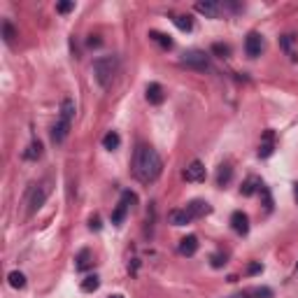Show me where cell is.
Here are the masks:
<instances>
[{
	"label": "cell",
	"mask_w": 298,
	"mask_h": 298,
	"mask_svg": "<svg viewBox=\"0 0 298 298\" xmlns=\"http://www.w3.org/2000/svg\"><path fill=\"white\" fill-rule=\"evenodd\" d=\"M163 170V161L158 156V152L149 145H140L135 149V158H133V175L140 180V182L149 184L154 180H158Z\"/></svg>",
	"instance_id": "1"
},
{
	"label": "cell",
	"mask_w": 298,
	"mask_h": 298,
	"mask_svg": "<svg viewBox=\"0 0 298 298\" xmlns=\"http://www.w3.org/2000/svg\"><path fill=\"white\" fill-rule=\"evenodd\" d=\"M116 70H119V58L116 56H98L93 61V75H96V82L103 89H107L112 84Z\"/></svg>",
	"instance_id": "2"
},
{
	"label": "cell",
	"mask_w": 298,
	"mask_h": 298,
	"mask_svg": "<svg viewBox=\"0 0 298 298\" xmlns=\"http://www.w3.org/2000/svg\"><path fill=\"white\" fill-rule=\"evenodd\" d=\"M182 63L189 68H196V70H210V56L201 49H189L182 56Z\"/></svg>",
	"instance_id": "3"
},
{
	"label": "cell",
	"mask_w": 298,
	"mask_h": 298,
	"mask_svg": "<svg viewBox=\"0 0 298 298\" xmlns=\"http://www.w3.org/2000/svg\"><path fill=\"white\" fill-rule=\"evenodd\" d=\"M138 201V196L133 194V191H124L122 194V201H119V205L114 207V212H112V224H122L124 219H126V214H128V207L133 205V203Z\"/></svg>",
	"instance_id": "4"
},
{
	"label": "cell",
	"mask_w": 298,
	"mask_h": 298,
	"mask_svg": "<svg viewBox=\"0 0 298 298\" xmlns=\"http://www.w3.org/2000/svg\"><path fill=\"white\" fill-rule=\"evenodd\" d=\"M245 51H247L250 58H259L261 51H263V35H259V33H250L247 40H245Z\"/></svg>",
	"instance_id": "5"
},
{
	"label": "cell",
	"mask_w": 298,
	"mask_h": 298,
	"mask_svg": "<svg viewBox=\"0 0 298 298\" xmlns=\"http://www.w3.org/2000/svg\"><path fill=\"white\" fill-rule=\"evenodd\" d=\"M280 47H282V51L289 56V61L298 63V40H296V35H282Z\"/></svg>",
	"instance_id": "6"
},
{
	"label": "cell",
	"mask_w": 298,
	"mask_h": 298,
	"mask_svg": "<svg viewBox=\"0 0 298 298\" xmlns=\"http://www.w3.org/2000/svg\"><path fill=\"white\" fill-rule=\"evenodd\" d=\"M231 228L237 233V235H247V233H250V217H247L245 212H240V210L233 212L231 214Z\"/></svg>",
	"instance_id": "7"
},
{
	"label": "cell",
	"mask_w": 298,
	"mask_h": 298,
	"mask_svg": "<svg viewBox=\"0 0 298 298\" xmlns=\"http://www.w3.org/2000/svg\"><path fill=\"white\" fill-rule=\"evenodd\" d=\"M205 177H207V172H205V165H203L201 161H194V163L184 170V180H187V182H205Z\"/></svg>",
	"instance_id": "8"
},
{
	"label": "cell",
	"mask_w": 298,
	"mask_h": 298,
	"mask_svg": "<svg viewBox=\"0 0 298 298\" xmlns=\"http://www.w3.org/2000/svg\"><path fill=\"white\" fill-rule=\"evenodd\" d=\"M196 10L201 14H205L207 19H217L221 12V3H217V0H201V3H196Z\"/></svg>",
	"instance_id": "9"
},
{
	"label": "cell",
	"mask_w": 298,
	"mask_h": 298,
	"mask_svg": "<svg viewBox=\"0 0 298 298\" xmlns=\"http://www.w3.org/2000/svg\"><path fill=\"white\" fill-rule=\"evenodd\" d=\"M273 152H275V133L268 128L266 133H263V138H261V145H259V156L268 158Z\"/></svg>",
	"instance_id": "10"
},
{
	"label": "cell",
	"mask_w": 298,
	"mask_h": 298,
	"mask_svg": "<svg viewBox=\"0 0 298 298\" xmlns=\"http://www.w3.org/2000/svg\"><path fill=\"white\" fill-rule=\"evenodd\" d=\"M147 100L152 105H161L165 100V93H163V86L152 82V84H147Z\"/></svg>",
	"instance_id": "11"
},
{
	"label": "cell",
	"mask_w": 298,
	"mask_h": 298,
	"mask_svg": "<svg viewBox=\"0 0 298 298\" xmlns=\"http://www.w3.org/2000/svg\"><path fill=\"white\" fill-rule=\"evenodd\" d=\"M198 252V237L196 235H187L180 240V254L182 256H194Z\"/></svg>",
	"instance_id": "12"
},
{
	"label": "cell",
	"mask_w": 298,
	"mask_h": 298,
	"mask_svg": "<svg viewBox=\"0 0 298 298\" xmlns=\"http://www.w3.org/2000/svg\"><path fill=\"white\" fill-rule=\"evenodd\" d=\"M68 133H70V124L63 122V119H58V124L51 128V140H54L56 145H61V142L68 138Z\"/></svg>",
	"instance_id": "13"
},
{
	"label": "cell",
	"mask_w": 298,
	"mask_h": 298,
	"mask_svg": "<svg viewBox=\"0 0 298 298\" xmlns=\"http://www.w3.org/2000/svg\"><path fill=\"white\" fill-rule=\"evenodd\" d=\"M187 210H189V214H191L194 219H198V217H205V214H210V210H212V207L207 205L205 201H191L187 205Z\"/></svg>",
	"instance_id": "14"
},
{
	"label": "cell",
	"mask_w": 298,
	"mask_h": 298,
	"mask_svg": "<svg viewBox=\"0 0 298 298\" xmlns=\"http://www.w3.org/2000/svg\"><path fill=\"white\" fill-rule=\"evenodd\" d=\"M263 189V182L259 180V177H247L243 182V187H240V194L243 196H254L256 191H261Z\"/></svg>",
	"instance_id": "15"
},
{
	"label": "cell",
	"mask_w": 298,
	"mask_h": 298,
	"mask_svg": "<svg viewBox=\"0 0 298 298\" xmlns=\"http://www.w3.org/2000/svg\"><path fill=\"white\" fill-rule=\"evenodd\" d=\"M168 217H170V224H172V226H184V224H189V221L194 219V217L189 214L187 207H182V210H172Z\"/></svg>",
	"instance_id": "16"
},
{
	"label": "cell",
	"mask_w": 298,
	"mask_h": 298,
	"mask_svg": "<svg viewBox=\"0 0 298 298\" xmlns=\"http://www.w3.org/2000/svg\"><path fill=\"white\" fill-rule=\"evenodd\" d=\"M44 189H33V194H31V201H28V212H37L40 207H42V203H44Z\"/></svg>",
	"instance_id": "17"
},
{
	"label": "cell",
	"mask_w": 298,
	"mask_h": 298,
	"mask_svg": "<svg viewBox=\"0 0 298 298\" xmlns=\"http://www.w3.org/2000/svg\"><path fill=\"white\" fill-rule=\"evenodd\" d=\"M149 37H152L154 42L158 44L161 49H172V40H170V35H165V33H158V31H149Z\"/></svg>",
	"instance_id": "18"
},
{
	"label": "cell",
	"mask_w": 298,
	"mask_h": 298,
	"mask_svg": "<svg viewBox=\"0 0 298 298\" xmlns=\"http://www.w3.org/2000/svg\"><path fill=\"white\" fill-rule=\"evenodd\" d=\"M119 145H122V138H119V133H116V131H110V133L103 138V147L107 149V152H114Z\"/></svg>",
	"instance_id": "19"
},
{
	"label": "cell",
	"mask_w": 298,
	"mask_h": 298,
	"mask_svg": "<svg viewBox=\"0 0 298 298\" xmlns=\"http://www.w3.org/2000/svg\"><path fill=\"white\" fill-rule=\"evenodd\" d=\"M172 24H175L180 31H184V33H189L191 28H194V21H191L189 14H177V17H172Z\"/></svg>",
	"instance_id": "20"
},
{
	"label": "cell",
	"mask_w": 298,
	"mask_h": 298,
	"mask_svg": "<svg viewBox=\"0 0 298 298\" xmlns=\"http://www.w3.org/2000/svg\"><path fill=\"white\" fill-rule=\"evenodd\" d=\"M91 259H93L91 252H89V250H82V252L77 254V259H75V261H77V263H75V268H77V270H86V268L93 263Z\"/></svg>",
	"instance_id": "21"
},
{
	"label": "cell",
	"mask_w": 298,
	"mask_h": 298,
	"mask_svg": "<svg viewBox=\"0 0 298 298\" xmlns=\"http://www.w3.org/2000/svg\"><path fill=\"white\" fill-rule=\"evenodd\" d=\"M73 116H75V103L70 100V98H66V100L61 103V119L70 124L73 122Z\"/></svg>",
	"instance_id": "22"
},
{
	"label": "cell",
	"mask_w": 298,
	"mask_h": 298,
	"mask_svg": "<svg viewBox=\"0 0 298 298\" xmlns=\"http://www.w3.org/2000/svg\"><path fill=\"white\" fill-rule=\"evenodd\" d=\"M231 177H233V168H231V165H221L219 172H217V184H219V187H226V184L231 182Z\"/></svg>",
	"instance_id": "23"
},
{
	"label": "cell",
	"mask_w": 298,
	"mask_h": 298,
	"mask_svg": "<svg viewBox=\"0 0 298 298\" xmlns=\"http://www.w3.org/2000/svg\"><path fill=\"white\" fill-rule=\"evenodd\" d=\"M98 286H100V280H98V275H89V277H84V282H82V291L91 293V291H96Z\"/></svg>",
	"instance_id": "24"
},
{
	"label": "cell",
	"mask_w": 298,
	"mask_h": 298,
	"mask_svg": "<svg viewBox=\"0 0 298 298\" xmlns=\"http://www.w3.org/2000/svg\"><path fill=\"white\" fill-rule=\"evenodd\" d=\"M42 156V142H31V147H28V152L24 154V158H28V161H35V158Z\"/></svg>",
	"instance_id": "25"
},
{
	"label": "cell",
	"mask_w": 298,
	"mask_h": 298,
	"mask_svg": "<svg viewBox=\"0 0 298 298\" xmlns=\"http://www.w3.org/2000/svg\"><path fill=\"white\" fill-rule=\"evenodd\" d=\"M7 280H10V284H12L14 289H24V286H26V275L19 273V270H12Z\"/></svg>",
	"instance_id": "26"
},
{
	"label": "cell",
	"mask_w": 298,
	"mask_h": 298,
	"mask_svg": "<svg viewBox=\"0 0 298 298\" xmlns=\"http://www.w3.org/2000/svg\"><path fill=\"white\" fill-rule=\"evenodd\" d=\"M3 37H5L7 44H12L14 37H17V33H14V28H12V24H10V21H3Z\"/></svg>",
	"instance_id": "27"
},
{
	"label": "cell",
	"mask_w": 298,
	"mask_h": 298,
	"mask_svg": "<svg viewBox=\"0 0 298 298\" xmlns=\"http://www.w3.org/2000/svg\"><path fill=\"white\" fill-rule=\"evenodd\" d=\"M212 51L219 56V58H228V56H231V47H228V44H221V42H214Z\"/></svg>",
	"instance_id": "28"
},
{
	"label": "cell",
	"mask_w": 298,
	"mask_h": 298,
	"mask_svg": "<svg viewBox=\"0 0 298 298\" xmlns=\"http://www.w3.org/2000/svg\"><path fill=\"white\" fill-rule=\"evenodd\" d=\"M70 10H75L73 0H70V3H58V5H56V12L58 14H66V12H70Z\"/></svg>",
	"instance_id": "29"
},
{
	"label": "cell",
	"mask_w": 298,
	"mask_h": 298,
	"mask_svg": "<svg viewBox=\"0 0 298 298\" xmlns=\"http://www.w3.org/2000/svg\"><path fill=\"white\" fill-rule=\"evenodd\" d=\"M226 263V256L224 254H212V266L214 268H221Z\"/></svg>",
	"instance_id": "30"
},
{
	"label": "cell",
	"mask_w": 298,
	"mask_h": 298,
	"mask_svg": "<svg viewBox=\"0 0 298 298\" xmlns=\"http://www.w3.org/2000/svg\"><path fill=\"white\" fill-rule=\"evenodd\" d=\"M254 296H259V298H270L273 296V291H270V289H254Z\"/></svg>",
	"instance_id": "31"
},
{
	"label": "cell",
	"mask_w": 298,
	"mask_h": 298,
	"mask_svg": "<svg viewBox=\"0 0 298 298\" xmlns=\"http://www.w3.org/2000/svg\"><path fill=\"white\" fill-rule=\"evenodd\" d=\"M261 270H263L261 263H252V266H250V273H252V275H254V273H261Z\"/></svg>",
	"instance_id": "32"
},
{
	"label": "cell",
	"mask_w": 298,
	"mask_h": 298,
	"mask_svg": "<svg viewBox=\"0 0 298 298\" xmlns=\"http://www.w3.org/2000/svg\"><path fill=\"white\" fill-rule=\"evenodd\" d=\"M98 44H100V37L91 35V40H89V47H98Z\"/></svg>",
	"instance_id": "33"
},
{
	"label": "cell",
	"mask_w": 298,
	"mask_h": 298,
	"mask_svg": "<svg viewBox=\"0 0 298 298\" xmlns=\"http://www.w3.org/2000/svg\"><path fill=\"white\" fill-rule=\"evenodd\" d=\"M91 228H96V231L100 228V219H98V217H93L91 219Z\"/></svg>",
	"instance_id": "34"
},
{
	"label": "cell",
	"mask_w": 298,
	"mask_h": 298,
	"mask_svg": "<svg viewBox=\"0 0 298 298\" xmlns=\"http://www.w3.org/2000/svg\"><path fill=\"white\" fill-rule=\"evenodd\" d=\"M293 198H296V203H298V184H296V189H293Z\"/></svg>",
	"instance_id": "35"
},
{
	"label": "cell",
	"mask_w": 298,
	"mask_h": 298,
	"mask_svg": "<svg viewBox=\"0 0 298 298\" xmlns=\"http://www.w3.org/2000/svg\"><path fill=\"white\" fill-rule=\"evenodd\" d=\"M110 298H124V296H122V293H114V296H110Z\"/></svg>",
	"instance_id": "36"
}]
</instances>
